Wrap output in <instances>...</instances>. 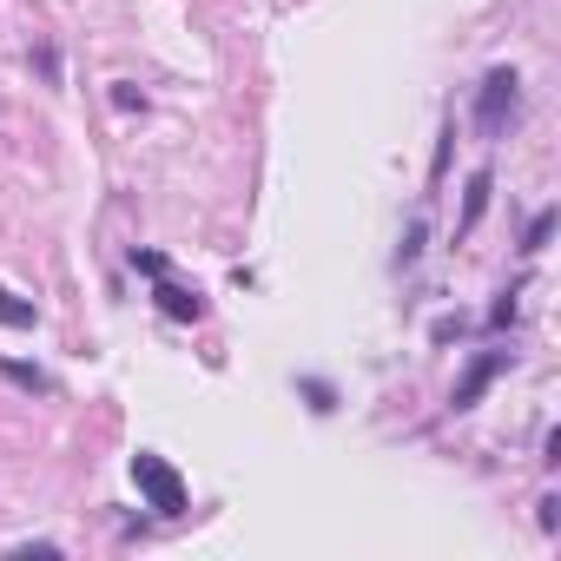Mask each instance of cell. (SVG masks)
I'll return each instance as SVG.
<instances>
[{
  "label": "cell",
  "instance_id": "cell-1",
  "mask_svg": "<svg viewBox=\"0 0 561 561\" xmlns=\"http://www.w3.org/2000/svg\"><path fill=\"white\" fill-rule=\"evenodd\" d=\"M133 482H139V495H146V508H159V515H185V508H192L185 476H179L159 449H139V456H133Z\"/></svg>",
  "mask_w": 561,
  "mask_h": 561
},
{
  "label": "cell",
  "instance_id": "cell-2",
  "mask_svg": "<svg viewBox=\"0 0 561 561\" xmlns=\"http://www.w3.org/2000/svg\"><path fill=\"white\" fill-rule=\"evenodd\" d=\"M515 106H522V80L508 67H489L482 87H476V133L482 139H502L508 119H515Z\"/></svg>",
  "mask_w": 561,
  "mask_h": 561
},
{
  "label": "cell",
  "instance_id": "cell-3",
  "mask_svg": "<svg viewBox=\"0 0 561 561\" xmlns=\"http://www.w3.org/2000/svg\"><path fill=\"white\" fill-rule=\"evenodd\" d=\"M508 357H515V351H482V357H476V364L456 377V390H449V410H476V403H482V390H489V383L508 370Z\"/></svg>",
  "mask_w": 561,
  "mask_h": 561
},
{
  "label": "cell",
  "instance_id": "cell-4",
  "mask_svg": "<svg viewBox=\"0 0 561 561\" xmlns=\"http://www.w3.org/2000/svg\"><path fill=\"white\" fill-rule=\"evenodd\" d=\"M152 298H159V311H165L172 324H198V318H205V298L185 291V285H172V277H159V291H152Z\"/></svg>",
  "mask_w": 561,
  "mask_h": 561
},
{
  "label": "cell",
  "instance_id": "cell-5",
  "mask_svg": "<svg viewBox=\"0 0 561 561\" xmlns=\"http://www.w3.org/2000/svg\"><path fill=\"white\" fill-rule=\"evenodd\" d=\"M489 192H495V179H489V172H476V179H469V192H462V218H456V231H476V218L489 211Z\"/></svg>",
  "mask_w": 561,
  "mask_h": 561
},
{
  "label": "cell",
  "instance_id": "cell-6",
  "mask_svg": "<svg viewBox=\"0 0 561 561\" xmlns=\"http://www.w3.org/2000/svg\"><path fill=\"white\" fill-rule=\"evenodd\" d=\"M0 324H14V331H34V305H27V298H14L8 285H0Z\"/></svg>",
  "mask_w": 561,
  "mask_h": 561
},
{
  "label": "cell",
  "instance_id": "cell-7",
  "mask_svg": "<svg viewBox=\"0 0 561 561\" xmlns=\"http://www.w3.org/2000/svg\"><path fill=\"white\" fill-rule=\"evenodd\" d=\"M548 231H554V211H535V218H528V231H522V251L535 257V251L548 244Z\"/></svg>",
  "mask_w": 561,
  "mask_h": 561
},
{
  "label": "cell",
  "instance_id": "cell-8",
  "mask_svg": "<svg viewBox=\"0 0 561 561\" xmlns=\"http://www.w3.org/2000/svg\"><path fill=\"white\" fill-rule=\"evenodd\" d=\"M0 377H8V383H21V390H34V397L47 390V377H41L34 364H0Z\"/></svg>",
  "mask_w": 561,
  "mask_h": 561
},
{
  "label": "cell",
  "instance_id": "cell-9",
  "mask_svg": "<svg viewBox=\"0 0 561 561\" xmlns=\"http://www.w3.org/2000/svg\"><path fill=\"white\" fill-rule=\"evenodd\" d=\"M305 397H311V410H318V416H331V410H337V397H331V383H324V377H305Z\"/></svg>",
  "mask_w": 561,
  "mask_h": 561
},
{
  "label": "cell",
  "instance_id": "cell-10",
  "mask_svg": "<svg viewBox=\"0 0 561 561\" xmlns=\"http://www.w3.org/2000/svg\"><path fill=\"white\" fill-rule=\"evenodd\" d=\"M113 106H119V113H146V93H139V87H126V80H119V87H113Z\"/></svg>",
  "mask_w": 561,
  "mask_h": 561
},
{
  "label": "cell",
  "instance_id": "cell-11",
  "mask_svg": "<svg viewBox=\"0 0 561 561\" xmlns=\"http://www.w3.org/2000/svg\"><path fill=\"white\" fill-rule=\"evenodd\" d=\"M133 271H146V277H165V257H159V251H133Z\"/></svg>",
  "mask_w": 561,
  "mask_h": 561
},
{
  "label": "cell",
  "instance_id": "cell-12",
  "mask_svg": "<svg viewBox=\"0 0 561 561\" xmlns=\"http://www.w3.org/2000/svg\"><path fill=\"white\" fill-rule=\"evenodd\" d=\"M14 554H41V561H54V554H60V541H21Z\"/></svg>",
  "mask_w": 561,
  "mask_h": 561
}]
</instances>
